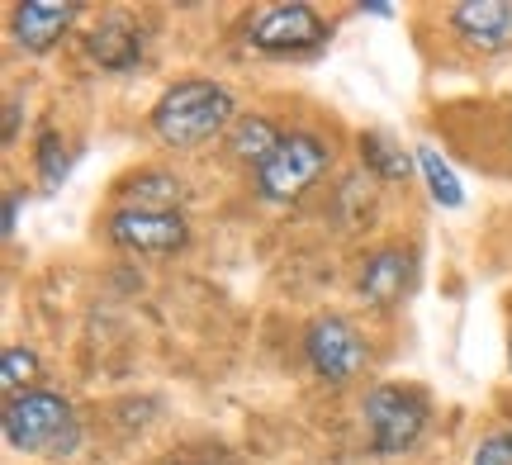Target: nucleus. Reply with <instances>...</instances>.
Returning a JSON list of instances; mask_svg holds the SVG:
<instances>
[{"instance_id": "nucleus-1", "label": "nucleus", "mask_w": 512, "mask_h": 465, "mask_svg": "<svg viewBox=\"0 0 512 465\" xmlns=\"http://www.w3.org/2000/svg\"><path fill=\"white\" fill-rule=\"evenodd\" d=\"M233 119V95L214 86V81H181L157 100L152 110V129L171 148H200L214 133L228 129Z\"/></svg>"}, {"instance_id": "nucleus-2", "label": "nucleus", "mask_w": 512, "mask_h": 465, "mask_svg": "<svg viewBox=\"0 0 512 465\" xmlns=\"http://www.w3.org/2000/svg\"><path fill=\"white\" fill-rule=\"evenodd\" d=\"M0 428H5V442L15 451H24V456H43V451L67 456L81 442V423H76L72 404L53 390H29L19 399H10Z\"/></svg>"}, {"instance_id": "nucleus-3", "label": "nucleus", "mask_w": 512, "mask_h": 465, "mask_svg": "<svg viewBox=\"0 0 512 465\" xmlns=\"http://www.w3.org/2000/svg\"><path fill=\"white\" fill-rule=\"evenodd\" d=\"M328 162H332V152L323 138H313V133H285L280 148L256 167V190L271 205H290L304 190H313V181L328 171Z\"/></svg>"}, {"instance_id": "nucleus-4", "label": "nucleus", "mask_w": 512, "mask_h": 465, "mask_svg": "<svg viewBox=\"0 0 512 465\" xmlns=\"http://www.w3.org/2000/svg\"><path fill=\"white\" fill-rule=\"evenodd\" d=\"M427 428V399L403 385H375L366 394V432L370 447L380 456H399L422 437Z\"/></svg>"}, {"instance_id": "nucleus-5", "label": "nucleus", "mask_w": 512, "mask_h": 465, "mask_svg": "<svg viewBox=\"0 0 512 465\" xmlns=\"http://www.w3.org/2000/svg\"><path fill=\"white\" fill-rule=\"evenodd\" d=\"M323 38H328V24H323L318 10L304 5V0L266 5V10L252 15V24H247V43H252L256 53H275V57L313 53Z\"/></svg>"}, {"instance_id": "nucleus-6", "label": "nucleus", "mask_w": 512, "mask_h": 465, "mask_svg": "<svg viewBox=\"0 0 512 465\" xmlns=\"http://www.w3.org/2000/svg\"><path fill=\"white\" fill-rule=\"evenodd\" d=\"M304 356H309V366L318 380H328V385H347L351 375L366 366V342L361 333L351 328L347 318H318L309 323V333H304Z\"/></svg>"}, {"instance_id": "nucleus-7", "label": "nucleus", "mask_w": 512, "mask_h": 465, "mask_svg": "<svg viewBox=\"0 0 512 465\" xmlns=\"http://www.w3.org/2000/svg\"><path fill=\"white\" fill-rule=\"evenodd\" d=\"M110 238L124 252H143V257H171L190 242V228L176 209H114Z\"/></svg>"}, {"instance_id": "nucleus-8", "label": "nucleus", "mask_w": 512, "mask_h": 465, "mask_svg": "<svg viewBox=\"0 0 512 465\" xmlns=\"http://www.w3.org/2000/svg\"><path fill=\"white\" fill-rule=\"evenodd\" d=\"M451 29L475 53H503L512 48V0H460L451 10Z\"/></svg>"}, {"instance_id": "nucleus-9", "label": "nucleus", "mask_w": 512, "mask_h": 465, "mask_svg": "<svg viewBox=\"0 0 512 465\" xmlns=\"http://www.w3.org/2000/svg\"><path fill=\"white\" fill-rule=\"evenodd\" d=\"M86 57H91L100 72H128L143 57V29L124 15L100 19L91 34H86Z\"/></svg>"}, {"instance_id": "nucleus-10", "label": "nucleus", "mask_w": 512, "mask_h": 465, "mask_svg": "<svg viewBox=\"0 0 512 465\" xmlns=\"http://www.w3.org/2000/svg\"><path fill=\"white\" fill-rule=\"evenodd\" d=\"M81 5H72V0H24V5H15V43L19 48H29V53H48L57 38L72 29V19Z\"/></svg>"}, {"instance_id": "nucleus-11", "label": "nucleus", "mask_w": 512, "mask_h": 465, "mask_svg": "<svg viewBox=\"0 0 512 465\" xmlns=\"http://www.w3.org/2000/svg\"><path fill=\"white\" fill-rule=\"evenodd\" d=\"M408 285H413V252H403V247H380L361 271V299L375 309L399 304L408 295Z\"/></svg>"}, {"instance_id": "nucleus-12", "label": "nucleus", "mask_w": 512, "mask_h": 465, "mask_svg": "<svg viewBox=\"0 0 512 465\" xmlns=\"http://www.w3.org/2000/svg\"><path fill=\"white\" fill-rule=\"evenodd\" d=\"M280 138H285V133H275L271 119H242L238 129H233V157H242V162L261 167V162L280 148Z\"/></svg>"}, {"instance_id": "nucleus-13", "label": "nucleus", "mask_w": 512, "mask_h": 465, "mask_svg": "<svg viewBox=\"0 0 512 465\" xmlns=\"http://www.w3.org/2000/svg\"><path fill=\"white\" fill-rule=\"evenodd\" d=\"M361 162H366L380 181H408V171H413L408 152H403L399 143L380 138V133H366V138H361Z\"/></svg>"}, {"instance_id": "nucleus-14", "label": "nucleus", "mask_w": 512, "mask_h": 465, "mask_svg": "<svg viewBox=\"0 0 512 465\" xmlns=\"http://www.w3.org/2000/svg\"><path fill=\"white\" fill-rule=\"evenodd\" d=\"M418 167H422V176H427V186H432V195H437L446 209H460L465 205V190H460V181H456V171L441 162L432 148H418Z\"/></svg>"}, {"instance_id": "nucleus-15", "label": "nucleus", "mask_w": 512, "mask_h": 465, "mask_svg": "<svg viewBox=\"0 0 512 465\" xmlns=\"http://www.w3.org/2000/svg\"><path fill=\"white\" fill-rule=\"evenodd\" d=\"M38 380V356L29 347H5V361H0V385L10 390V399L29 394V385Z\"/></svg>"}, {"instance_id": "nucleus-16", "label": "nucleus", "mask_w": 512, "mask_h": 465, "mask_svg": "<svg viewBox=\"0 0 512 465\" xmlns=\"http://www.w3.org/2000/svg\"><path fill=\"white\" fill-rule=\"evenodd\" d=\"M67 171H72V152H67V143L57 138V133H43L38 138V181L48 190H57L62 181H67Z\"/></svg>"}, {"instance_id": "nucleus-17", "label": "nucleus", "mask_w": 512, "mask_h": 465, "mask_svg": "<svg viewBox=\"0 0 512 465\" xmlns=\"http://www.w3.org/2000/svg\"><path fill=\"white\" fill-rule=\"evenodd\" d=\"M128 200H138L133 209H171V205H176V186H171V176H157V171H147V176H133V186H128Z\"/></svg>"}, {"instance_id": "nucleus-18", "label": "nucleus", "mask_w": 512, "mask_h": 465, "mask_svg": "<svg viewBox=\"0 0 512 465\" xmlns=\"http://www.w3.org/2000/svg\"><path fill=\"white\" fill-rule=\"evenodd\" d=\"M470 465H512V437H489Z\"/></svg>"}, {"instance_id": "nucleus-19", "label": "nucleus", "mask_w": 512, "mask_h": 465, "mask_svg": "<svg viewBox=\"0 0 512 465\" xmlns=\"http://www.w3.org/2000/svg\"><path fill=\"white\" fill-rule=\"evenodd\" d=\"M19 205H24V200H19V190H10V195H5V238H10V233H15V224H19Z\"/></svg>"}, {"instance_id": "nucleus-20", "label": "nucleus", "mask_w": 512, "mask_h": 465, "mask_svg": "<svg viewBox=\"0 0 512 465\" xmlns=\"http://www.w3.org/2000/svg\"><path fill=\"white\" fill-rule=\"evenodd\" d=\"M356 10H361V15H380V19H389V15H394V5H384V0H361Z\"/></svg>"}, {"instance_id": "nucleus-21", "label": "nucleus", "mask_w": 512, "mask_h": 465, "mask_svg": "<svg viewBox=\"0 0 512 465\" xmlns=\"http://www.w3.org/2000/svg\"><path fill=\"white\" fill-rule=\"evenodd\" d=\"M15 129H19V105L10 100L5 105V143H15Z\"/></svg>"}, {"instance_id": "nucleus-22", "label": "nucleus", "mask_w": 512, "mask_h": 465, "mask_svg": "<svg viewBox=\"0 0 512 465\" xmlns=\"http://www.w3.org/2000/svg\"><path fill=\"white\" fill-rule=\"evenodd\" d=\"M176 465H214V461H176Z\"/></svg>"}]
</instances>
